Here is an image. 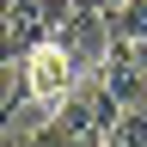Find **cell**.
Instances as JSON below:
<instances>
[{"label": "cell", "mask_w": 147, "mask_h": 147, "mask_svg": "<svg viewBox=\"0 0 147 147\" xmlns=\"http://www.w3.org/2000/svg\"><path fill=\"white\" fill-rule=\"evenodd\" d=\"M49 43H61V49H67V61L80 67V80H86V74H98V67H104V55L117 49V37H110V25H104V12H98V6H74L61 25H55Z\"/></svg>", "instance_id": "cell-1"}, {"label": "cell", "mask_w": 147, "mask_h": 147, "mask_svg": "<svg viewBox=\"0 0 147 147\" xmlns=\"http://www.w3.org/2000/svg\"><path fill=\"white\" fill-rule=\"evenodd\" d=\"M74 86H80V67L67 61V49L61 43H43V49H31L25 55V92L37 104H49V110H61L74 98Z\"/></svg>", "instance_id": "cell-2"}, {"label": "cell", "mask_w": 147, "mask_h": 147, "mask_svg": "<svg viewBox=\"0 0 147 147\" xmlns=\"http://www.w3.org/2000/svg\"><path fill=\"white\" fill-rule=\"evenodd\" d=\"M74 12V0H12L6 6V31H12V49L18 55H31V49H43L55 25Z\"/></svg>", "instance_id": "cell-3"}, {"label": "cell", "mask_w": 147, "mask_h": 147, "mask_svg": "<svg viewBox=\"0 0 147 147\" xmlns=\"http://www.w3.org/2000/svg\"><path fill=\"white\" fill-rule=\"evenodd\" d=\"M86 80H98L123 110L147 104V74H141V61H135V49H129V43H117V49L104 55V67H98V74H86Z\"/></svg>", "instance_id": "cell-4"}, {"label": "cell", "mask_w": 147, "mask_h": 147, "mask_svg": "<svg viewBox=\"0 0 147 147\" xmlns=\"http://www.w3.org/2000/svg\"><path fill=\"white\" fill-rule=\"evenodd\" d=\"M104 25L117 43H147V0H117V6H104Z\"/></svg>", "instance_id": "cell-5"}, {"label": "cell", "mask_w": 147, "mask_h": 147, "mask_svg": "<svg viewBox=\"0 0 147 147\" xmlns=\"http://www.w3.org/2000/svg\"><path fill=\"white\" fill-rule=\"evenodd\" d=\"M104 147H147V104L123 110V117H117V129L104 135Z\"/></svg>", "instance_id": "cell-6"}, {"label": "cell", "mask_w": 147, "mask_h": 147, "mask_svg": "<svg viewBox=\"0 0 147 147\" xmlns=\"http://www.w3.org/2000/svg\"><path fill=\"white\" fill-rule=\"evenodd\" d=\"M25 147H74V141H67V135H61V129H55V123H49V129H37V135H31Z\"/></svg>", "instance_id": "cell-7"}, {"label": "cell", "mask_w": 147, "mask_h": 147, "mask_svg": "<svg viewBox=\"0 0 147 147\" xmlns=\"http://www.w3.org/2000/svg\"><path fill=\"white\" fill-rule=\"evenodd\" d=\"M74 6H98V12H104V0H74Z\"/></svg>", "instance_id": "cell-8"}]
</instances>
